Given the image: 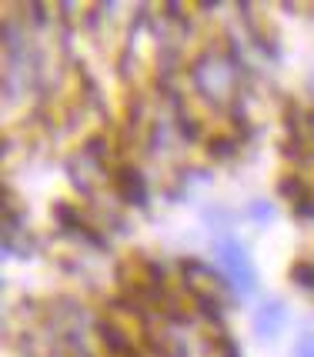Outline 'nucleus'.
Wrapping results in <instances>:
<instances>
[{
  "mask_svg": "<svg viewBox=\"0 0 314 357\" xmlns=\"http://www.w3.org/2000/svg\"><path fill=\"white\" fill-rule=\"evenodd\" d=\"M214 261L220 267V278L234 287L237 294H254L257 291V274L251 267L248 248L237 241V237H218L214 241Z\"/></svg>",
  "mask_w": 314,
  "mask_h": 357,
  "instance_id": "obj_1",
  "label": "nucleus"
},
{
  "mask_svg": "<svg viewBox=\"0 0 314 357\" xmlns=\"http://www.w3.org/2000/svg\"><path fill=\"white\" fill-rule=\"evenodd\" d=\"M110 184L117 190V197L127 204H137L144 207L147 204V184H144V177L137 167H130V164H121V167H114L110 174Z\"/></svg>",
  "mask_w": 314,
  "mask_h": 357,
  "instance_id": "obj_2",
  "label": "nucleus"
},
{
  "mask_svg": "<svg viewBox=\"0 0 314 357\" xmlns=\"http://www.w3.org/2000/svg\"><path fill=\"white\" fill-rule=\"evenodd\" d=\"M284 321H287V311H284L281 301H267V304H261L257 314H254V334H257V337H278Z\"/></svg>",
  "mask_w": 314,
  "mask_h": 357,
  "instance_id": "obj_3",
  "label": "nucleus"
},
{
  "mask_svg": "<svg viewBox=\"0 0 314 357\" xmlns=\"http://www.w3.org/2000/svg\"><path fill=\"white\" fill-rule=\"evenodd\" d=\"M237 147H241V137L237 134H214V137H207V151L211 157H218V160H231L237 154Z\"/></svg>",
  "mask_w": 314,
  "mask_h": 357,
  "instance_id": "obj_4",
  "label": "nucleus"
},
{
  "mask_svg": "<svg viewBox=\"0 0 314 357\" xmlns=\"http://www.w3.org/2000/svg\"><path fill=\"white\" fill-rule=\"evenodd\" d=\"M291 280L298 284L301 291H314V261H298L291 267Z\"/></svg>",
  "mask_w": 314,
  "mask_h": 357,
  "instance_id": "obj_5",
  "label": "nucleus"
},
{
  "mask_svg": "<svg viewBox=\"0 0 314 357\" xmlns=\"http://www.w3.org/2000/svg\"><path fill=\"white\" fill-rule=\"evenodd\" d=\"M248 218L257 220V224H264V220L274 218V207H271V201H254L251 207H248Z\"/></svg>",
  "mask_w": 314,
  "mask_h": 357,
  "instance_id": "obj_6",
  "label": "nucleus"
},
{
  "mask_svg": "<svg viewBox=\"0 0 314 357\" xmlns=\"http://www.w3.org/2000/svg\"><path fill=\"white\" fill-rule=\"evenodd\" d=\"M291 354L294 357H314V331L301 334L298 341H294V347H291Z\"/></svg>",
  "mask_w": 314,
  "mask_h": 357,
  "instance_id": "obj_7",
  "label": "nucleus"
}]
</instances>
